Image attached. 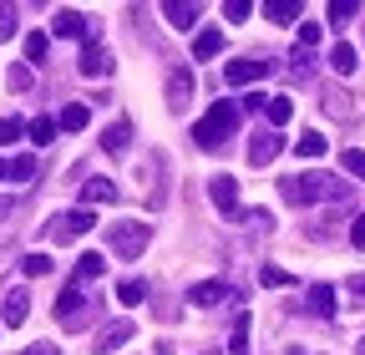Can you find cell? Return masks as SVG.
<instances>
[{
  "label": "cell",
  "instance_id": "obj_2",
  "mask_svg": "<svg viewBox=\"0 0 365 355\" xmlns=\"http://www.w3.org/2000/svg\"><path fill=\"white\" fill-rule=\"evenodd\" d=\"M234 127H239V107H234V102H213L208 117L193 122V143H198L203 153H218V148L228 143V132H234Z\"/></svg>",
  "mask_w": 365,
  "mask_h": 355
},
{
  "label": "cell",
  "instance_id": "obj_37",
  "mask_svg": "<svg viewBox=\"0 0 365 355\" xmlns=\"http://www.w3.org/2000/svg\"><path fill=\"white\" fill-rule=\"evenodd\" d=\"M31 173H36V163H31V158H16V163H11V178H16V183H26Z\"/></svg>",
  "mask_w": 365,
  "mask_h": 355
},
{
  "label": "cell",
  "instance_id": "obj_41",
  "mask_svg": "<svg viewBox=\"0 0 365 355\" xmlns=\"http://www.w3.org/2000/svg\"><path fill=\"white\" fill-rule=\"evenodd\" d=\"M244 224H249V229H264V224H269V213H264V208H249V213H244Z\"/></svg>",
  "mask_w": 365,
  "mask_h": 355
},
{
  "label": "cell",
  "instance_id": "obj_17",
  "mask_svg": "<svg viewBox=\"0 0 365 355\" xmlns=\"http://www.w3.org/2000/svg\"><path fill=\"white\" fill-rule=\"evenodd\" d=\"M163 16H168L178 31H188V26L198 21V6H188V0H168V6H163Z\"/></svg>",
  "mask_w": 365,
  "mask_h": 355
},
{
  "label": "cell",
  "instance_id": "obj_45",
  "mask_svg": "<svg viewBox=\"0 0 365 355\" xmlns=\"http://www.w3.org/2000/svg\"><path fill=\"white\" fill-rule=\"evenodd\" d=\"M289 355H304V350H289Z\"/></svg>",
  "mask_w": 365,
  "mask_h": 355
},
{
  "label": "cell",
  "instance_id": "obj_5",
  "mask_svg": "<svg viewBox=\"0 0 365 355\" xmlns=\"http://www.w3.org/2000/svg\"><path fill=\"white\" fill-rule=\"evenodd\" d=\"M56 320H61V325H71V330H81V325H86V294H81L76 284H66V289H61V299H56Z\"/></svg>",
  "mask_w": 365,
  "mask_h": 355
},
{
  "label": "cell",
  "instance_id": "obj_27",
  "mask_svg": "<svg viewBox=\"0 0 365 355\" xmlns=\"http://www.w3.org/2000/svg\"><path fill=\"white\" fill-rule=\"evenodd\" d=\"M102 269H107L102 254H81V259H76V279H97Z\"/></svg>",
  "mask_w": 365,
  "mask_h": 355
},
{
  "label": "cell",
  "instance_id": "obj_34",
  "mask_svg": "<svg viewBox=\"0 0 365 355\" xmlns=\"http://www.w3.org/2000/svg\"><path fill=\"white\" fill-rule=\"evenodd\" d=\"M21 132H26V127H21V117H0V143H16Z\"/></svg>",
  "mask_w": 365,
  "mask_h": 355
},
{
  "label": "cell",
  "instance_id": "obj_38",
  "mask_svg": "<svg viewBox=\"0 0 365 355\" xmlns=\"http://www.w3.org/2000/svg\"><path fill=\"white\" fill-rule=\"evenodd\" d=\"M223 16H228V21H244V16H249V0H228Z\"/></svg>",
  "mask_w": 365,
  "mask_h": 355
},
{
  "label": "cell",
  "instance_id": "obj_32",
  "mask_svg": "<svg viewBox=\"0 0 365 355\" xmlns=\"http://www.w3.org/2000/svg\"><path fill=\"white\" fill-rule=\"evenodd\" d=\"M319 46V21H304L299 26V51H314Z\"/></svg>",
  "mask_w": 365,
  "mask_h": 355
},
{
  "label": "cell",
  "instance_id": "obj_9",
  "mask_svg": "<svg viewBox=\"0 0 365 355\" xmlns=\"http://www.w3.org/2000/svg\"><path fill=\"white\" fill-rule=\"evenodd\" d=\"M188 97H193V66H182V71L168 76V107L182 112V107H188Z\"/></svg>",
  "mask_w": 365,
  "mask_h": 355
},
{
  "label": "cell",
  "instance_id": "obj_22",
  "mask_svg": "<svg viewBox=\"0 0 365 355\" xmlns=\"http://www.w3.org/2000/svg\"><path fill=\"white\" fill-rule=\"evenodd\" d=\"M86 122H91L86 102H71V107H61V117H56V127H66V132H81Z\"/></svg>",
  "mask_w": 365,
  "mask_h": 355
},
{
  "label": "cell",
  "instance_id": "obj_14",
  "mask_svg": "<svg viewBox=\"0 0 365 355\" xmlns=\"http://www.w3.org/2000/svg\"><path fill=\"white\" fill-rule=\"evenodd\" d=\"M218 51H223V31H218V26L198 31V41H193V61H208V56H218Z\"/></svg>",
  "mask_w": 365,
  "mask_h": 355
},
{
  "label": "cell",
  "instance_id": "obj_43",
  "mask_svg": "<svg viewBox=\"0 0 365 355\" xmlns=\"http://www.w3.org/2000/svg\"><path fill=\"white\" fill-rule=\"evenodd\" d=\"M26 355H56V345H31Z\"/></svg>",
  "mask_w": 365,
  "mask_h": 355
},
{
  "label": "cell",
  "instance_id": "obj_26",
  "mask_svg": "<svg viewBox=\"0 0 365 355\" xmlns=\"http://www.w3.org/2000/svg\"><path fill=\"white\" fill-rule=\"evenodd\" d=\"M46 46H51V36H46V31H31V36H26V61H46Z\"/></svg>",
  "mask_w": 365,
  "mask_h": 355
},
{
  "label": "cell",
  "instance_id": "obj_16",
  "mask_svg": "<svg viewBox=\"0 0 365 355\" xmlns=\"http://www.w3.org/2000/svg\"><path fill=\"white\" fill-rule=\"evenodd\" d=\"M299 0H269V6H264V16L274 21V26H289V21H299Z\"/></svg>",
  "mask_w": 365,
  "mask_h": 355
},
{
  "label": "cell",
  "instance_id": "obj_18",
  "mask_svg": "<svg viewBox=\"0 0 365 355\" xmlns=\"http://www.w3.org/2000/svg\"><path fill=\"white\" fill-rule=\"evenodd\" d=\"M264 117H269V127H274V132H279V127L294 117V102H289V97H269V102H264Z\"/></svg>",
  "mask_w": 365,
  "mask_h": 355
},
{
  "label": "cell",
  "instance_id": "obj_36",
  "mask_svg": "<svg viewBox=\"0 0 365 355\" xmlns=\"http://www.w3.org/2000/svg\"><path fill=\"white\" fill-rule=\"evenodd\" d=\"M11 36H16V11L0 6V41H11Z\"/></svg>",
  "mask_w": 365,
  "mask_h": 355
},
{
  "label": "cell",
  "instance_id": "obj_8",
  "mask_svg": "<svg viewBox=\"0 0 365 355\" xmlns=\"http://www.w3.org/2000/svg\"><path fill=\"white\" fill-rule=\"evenodd\" d=\"M208 198H213L218 213H234V208H239V183H234L228 173H218V178H208Z\"/></svg>",
  "mask_w": 365,
  "mask_h": 355
},
{
  "label": "cell",
  "instance_id": "obj_42",
  "mask_svg": "<svg viewBox=\"0 0 365 355\" xmlns=\"http://www.w3.org/2000/svg\"><path fill=\"white\" fill-rule=\"evenodd\" d=\"M350 299H360V304H365V274H360V279H350Z\"/></svg>",
  "mask_w": 365,
  "mask_h": 355
},
{
  "label": "cell",
  "instance_id": "obj_21",
  "mask_svg": "<svg viewBox=\"0 0 365 355\" xmlns=\"http://www.w3.org/2000/svg\"><path fill=\"white\" fill-rule=\"evenodd\" d=\"M325 148H330V143H325V132H314V127H309V132H299V143H294V153H299V158H325Z\"/></svg>",
  "mask_w": 365,
  "mask_h": 355
},
{
  "label": "cell",
  "instance_id": "obj_19",
  "mask_svg": "<svg viewBox=\"0 0 365 355\" xmlns=\"http://www.w3.org/2000/svg\"><path fill=\"white\" fill-rule=\"evenodd\" d=\"M223 294H228V284H223V279H203V284H193V289H188V299H193V304H218Z\"/></svg>",
  "mask_w": 365,
  "mask_h": 355
},
{
  "label": "cell",
  "instance_id": "obj_12",
  "mask_svg": "<svg viewBox=\"0 0 365 355\" xmlns=\"http://www.w3.org/2000/svg\"><path fill=\"white\" fill-rule=\"evenodd\" d=\"M51 36H66V41L86 36V16H81V11H56V21H51Z\"/></svg>",
  "mask_w": 365,
  "mask_h": 355
},
{
  "label": "cell",
  "instance_id": "obj_4",
  "mask_svg": "<svg viewBox=\"0 0 365 355\" xmlns=\"http://www.w3.org/2000/svg\"><path fill=\"white\" fill-rule=\"evenodd\" d=\"M279 153H284V138H279L274 127H264V132H254V138H249V168H269Z\"/></svg>",
  "mask_w": 365,
  "mask_h": 355
},
{
  "label": "cell",
  "instance_id": "obj_39",
  "mask_svg": "<svg viewBox=\"0 0 365 355\" xmlns=\"http://www.w3.org/2000/svg\"><path fill=\"white\" fill-rule=\"evenodd\" d=\"M11 86H16V92H26V86H31V71H26V66H11Z\"/></svg>",
  "mask_w": 365,
  "mask_h": 355
},
{
  "label": "cell",
  "instance_id": "obj_30",
  "mask_svg": "<svg viewBox=\"0 0 365 355\" xmlns=\"http://www.w3.org/2000/svg\"><path fill=\"white\" fill-rule=\"evenodd\" d=\"M21 269H26L31 279H41V274H51V259H46V254H26V259H21Z\"/></svg>",
  "mask_w": 365,
  "mask_h": 355
},
{
  "label": "cell",
  "instance_id": "obj_46",
  "mask_svg": "<svg viewBox=\"0 0 365 355\" xmlns=\"http://www.w3.org/2000/svg\"><path fill=\"white\" fill-rule=\"evenodd\" d=\"M360 355H365V345H360Z\"/></svg>",
  "mask_w": 365,
  "mask_h": 355
},
{
  "label": "cell",
  "instance_id": "obj_7",
  "mask_svg": "<svg viewBox=\"0 0 365 355\" xmlns=\"http://www.w3.org/2000/svg\"><path fill=\"white\" fill-rule=\"evenodd\" d=\"M91 224H97V218H91L86 208H76V213H61V218H51V229H46V234H51L56 244H71L76 234H86Z\"/></svg>",
  "mask_w": 365,
  "mask_h": 355
},
{
  "label": "cell",
  "instance_id": "obj_11",
  "mask_svg": "<svg viewBox=\"0 0 365 355\" xmlns=\"http://www.w3.org/2000/svg\"><path fill=\"white\" fill-rule=\"evenodd\" d=\"M26 315H31V294H26V289H11V294H6V309H0V320H6V325H26Z\"/></svg>",
  "mask_w": 365,
  "mask_h": 355
},
{
  "label": "cell",
  "instance_id": "obj_28",
  "mask_svg": "<svg viewBox=\"0 0 365 355\" xmlns=\"http://www.w3.org/2000/svg\"><path fill=\"white\" fill-rule=\"evenodd\" d=\"M350 16H360V0H330V21L335 26H345Z\"/></svg>",
  "mask_w": 365,
  "mask_h": 355
},
{
  "label": "cell",
  "instance_id": "obj_31",
  "mask_svg": "<svg viewBox=\"0 0 365 355\" xmlns=\"http://www.w3.org/2000/svg\"><path fill=\"white\" fill-rule=\"evenodd\" d=\"M340 163H345V173H350V178H365V153H360V148H345V158H340Z\"/></svg>",
  "mask_w": 365,
  "mask_h": 355
},
{
  "label": "cell",
  "instance_id": "obj_20",
  "mask_svg": "<svg viewBox=\"0 0 365 355\" xmlns=\"http://www.w3.org/2000/svg\"><path fill=\"white\" fill-rule=\"evenodd\" d=\"M309 309H314L319 320H330V315H335V289H330V284H314V289H309Z\"/></svg>",
  "mask_w": 365,
  "mask_h": 355
},
{
  "label": "cell",
  "instance_id": "obj_35",
  "mask_svg": "<svg viewBox=\"0 0 365 355\" xmlns=\"http://www.w3.org/2000/svg\"><path fill=\"white\" fill-rule=\"evenodd\" d=\"M259 279H264L269 289H284V284H289V269H274V264H269V269H264Z\"/></svg>",
  "mask_w": 365,
  "mask_h": 355
},
{
  "label": "cell",
  "instance_id": "obj_3",
  "mask_svg": "<svg viewBox=\"0 0 365 355\" xmlns=\"http://www.w3.org/2000/svg\"><path fill=\"white\" fill-rule=\"evenodd\" d=\"M112 254L117 259H137L148 249V239H153V224H137V218H127V224H112Z\"/></svg>",
  "mask_w": 365,
  "mask_h": 355
},
{
  "label": "cell",
  "instance_id": "obj_44",
  "mask_svg": "<svg viewBox=\"0 0 365 355\" xmlns=\"http://www.w3.org/2000/svg\"><path fill=\"white\" fill-rule=\"evenodd\" d=\"M6 173H11V168H6V163H0V178H6Z\"/></svg>",
  "mask_w": 365,
  "mask_h": 355
},
{
  "label": "cell",
  "instance_id": "obj_24",
  "mask_svg": "<svg viewBox=\"0 0 365 355\" xmlns=\"http://www.w3.org/2000/svg\"><path fill=\"white\" fill-rule=\"evenodd\" d=\"M355 61H360V56H355V46H350V41H340V46L330 51V66H335L340 76H350V71H355Z\"/></svg>",
  "mask_w": 365,
  "mask_h": 355
},
{
  "label": "cell",
  "instance_id": "obj_40",
  "mask_svg": "<svg viewBox=\"0 0 365 355\" xmlns=\"http://www.w3.org/2000/svg\"><path fill=\"white\" fill-rule=\"evenodd\" d=\"M350 244H355V249H365V213H360L355 224H350Z\"/></svg>",
  "mask_w": 365,
  "mask_h": 355
},
{
  "label": "cell",
  "instance_id": "obj_1",
  "mask_svg": "<svg viewBox=\"0 0 365 355\" xmlns=\"http://www.w3.org/2000/svg\"><path fill=\"white\" fill-rule=\"evenodd\" d=\"M284 203H325V198H345L350 193V183H340V178H330V173H294V178H284Z\"/></svg>",
  "mask_w": 365,
  "mask_h": 355
},
{
  "label": "cell",
  "instance_id": "obj_10",
  "mask_svg": "<svg viewBox=\"0 0 365 355\" xmlns=\"http://www.w3.org/2000/svg\"><path fill=\"white\" fill-rule=\"evenodd\" d=\"M76 66H81V76H102V71L112 66V61H107V46H102L97 36H86V46H81V61H76Z\"/></svg>",
  "mask_w": 365,
  "mask_h": 355
},
{
  "label": "cell",
  "instance_id": "obj_15",
  "mask_svg": "<svg viewBox=\"0 0 365 355\" xmlns=\"http://www.w3.org/2000/svg\"><path fill=\"white\" fill-rule=\"evenodd\" d=\"M112 198H117V183H112V178H86L81 203H112Z\"/></svg>",
  "mask_w": 365,
  "mask_h": 355
},
{
  "label": "cell",
  "instance_id": "obj_29",
  "mask_svg": "<svg viewBox=\"0 0 365 355\" xmlns=\"http://www.w3.org/2000/svg\"><path fill=\"white\" fill-rule=\"evenodd\" d=\"M51 138H56V122H51V117H36V122H31V143H41V148H46Z\"/></svg>",
  "mask_w": 365,
  "mask_h": 355
},
{
  "label": "cell",
  "instance_id": "obj_25",
  "mask_svg": "<svg viewBox=\"0 0 365 355\" xmlns=\"http://www.w3.org/2000/svg\"><path fill=\"white\" fill-rule=\"evenodd\" d=\"M228 355H249V315L234 320V335H228Z\"/></svg>",
  "mask_w": 365,
  "mask_h": 355
},
{
  "label": "cell",
  "instance_id": "obj_13",
  "mask_svg": "<svg viewBox=\"0 0 365 355\" xmlns=\"http://www.w3.org/2000/svg\"><path fill=\"white\" fill-rule=\"evenodd\" d=\"M127 340H132V320H112V325L97 335V350H107V355H112V350H117V345H127Z\"/></svg>",
  "mask_w": 365,
  "mask_h": 355
},
{
  "label": "cell",
  "instance_id": "obj_23",
  "mask_svg": "<svg viewBox=\"0 0 365 355\" xmlns=\"http://www.w3.org/2000/svg\"><path fill=\"white\" fill-rule=\"evenodd\" d=\"M127 138H132V127H127V122H112V127L102 132V148H107V153H127Z\"/></svg>",
  "mask_w": 365,
  "mask_h": 355
},
{
  "label": "cell",
  "instance_id": "obj_6",
  "mask_svg": "<svg viewBox=\"0 0 365 355\" xmlns=\"http://www.w3.org/2000/svg\"><path fill=\"white\" fill-rule=\"evenodd\" d=\"M274 71V61H259V56H244V61H228V86H254V81H264Z\"/></svg>",
  "mask_w": 365,
  "mask_h": 355
},
{
  "label": "cell",
  "instance_id": "obj_33",
  "mask_svg": "<svg viewBox=\"0 0 365 355\" xmlns=\"http://www.w3.org/2000/svg\"><path fill=\"white\" fill-rule=\"evenodd\" d=\"M117 294H122V304H137V299L148 294V284H143V279H122V289H117Z\"/></svg>",
  "mask_w": 365,
  "mask_h": 355
}]
</instances>
